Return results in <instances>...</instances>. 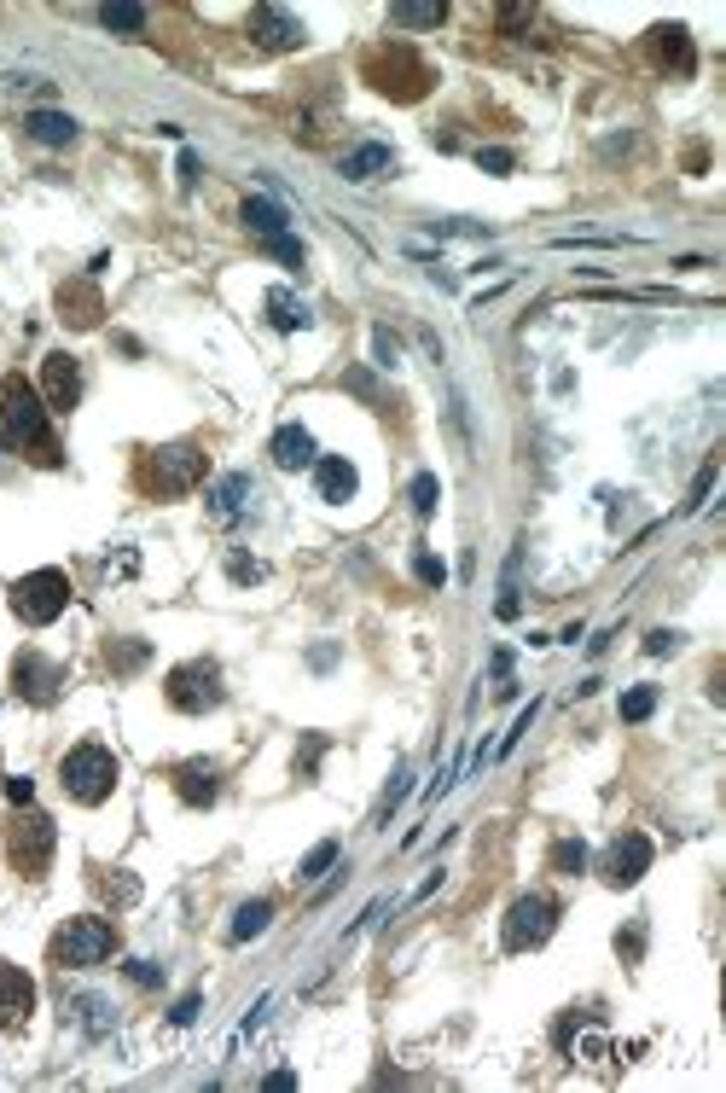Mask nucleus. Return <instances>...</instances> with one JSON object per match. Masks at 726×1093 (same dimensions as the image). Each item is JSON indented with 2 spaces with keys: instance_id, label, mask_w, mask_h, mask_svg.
Listing matches in <instances>:
<instances>
[{
  "instance_id": "obj_1",
  "label": "nucleus",
  "mask_w": 726,
  "mask_h": 1093,
  "mask_svg": "<svg viewBox=\"0 0 726 1093\" xmlns=\"http://www.w3.org/2000/svg\"><path fill=\"white\" fill-rule=\"evenodd\" d=\"M0 436L12 448L36 454L41 465H59V443H53V425H47V401L29 390V378H0Z\"/></svg>"
},
{
  "instance_id": "obj_2",
  "label": "nucleus",
  "mask_w": 726,
  "mask_h": 1093,
  "mask_svg": "<svg viewBox=\"0 0 726 1093\" xmlns=\"http://www.w3.org/2000/svg\"><path fill=\"white\" fill-rule=\"evenodd\" d=\"M64 605H71V576L64 570H29V576L12 582V611L29 629H47L53 617H64Z\"/></svg>"
},
{
  "instance_id": "obj_3",
  "label": "nucleus",
  "mask_w": 726,
  "mask_h": 1093,
  "mask_svg": "<svg viewBox=\"0 0 726 1093\" xmlns=\"http://www.w3.org/2000/svg\"><path fill=\"white\" fill-rule=\"evenodd\" d=\"M204 472H210V460L198 443H168L146 460V489L151 495H187L204 483Z\"/></svg>"
},
{
  "instance_id": "obj_4",
  "label": "nucleus",
  "mask_w": 726,
  "mask_h": 1093,
  "mask_svg": "<svg viewBox=\"0 0 726 1093\" xmlns=\"http://www.w3.org/2000/svg\"><path fill=\"white\" fill-rule=\"evenodd\" d=\"M64 792H71L76 803H105L111 797V785H116V756L105 750V745H76L71 756H64Z\"/></svg>"
},
{
  "instance_id": "obj_5",
  "label": "nucleus",
  "mask_w": 726,
  "mask_h": 1093,
  "mask_svg": "<svg viewBox=\"0 0 726 1093\" xmlns=\"http://www.w3.org/2000/svg\"><path fill=\"white\" fill-rule=\"evenodd\" d=\"M552 931H559V902L529 890V896L512 902V914L500 924V943H505V954H523V948H540Z\"/></svg>"
},
{
  "instance_id": "obj_6",
  "label": "nucleus",
  "mask_w": 726,
  "mask_h": 1093,
  "mask_svg": "<svg viewBox=\"0 0 726 1093\" xmlns=\"http://www.w3.org/2000/svg\"><path fill=\"white\" fill-rule=\"evenodd\" d=\"M163 698L175 704L180 716H204V710H215V704H222V669H215L210 658H198V663H180V669H168V686H163Z\"/></svg>"
},
{
  "instance_id": "obj_7",
  "label": "nucleus",
  "mask_w": 726,
  "mask_h": 1093,
  "mask_svg": "<svg viewBox=\"0 0 726 1093\" xmlns=\"http://www.w3.org/2000/svg\"><path fill=\"white\" fill-rule=\"evenodd\" d=\"M116 954V931L111 919H71L53 936V960L59 966H105Z\"/></svg>"
},
{
  "instance_id": "obj_8",
  "label": "nucleus",
  "mask_w": 726,
  "mask_h": 1093,
  "mask_svg": "<svg viewBox=\"0 0 726 1093\" xmlns=\"http://www.w3.org/2000/svg\"><path fill=\"white\" fill-rule=\"evenodd\" d=\"M7 849H12V867H18L24 879H41L47 861H53V820L36 815V809L18 815L12 832H7Z\"/></svg>"
},
{
  "instance_id": "obj_9",
  "label": "nucleus",
  "mask_w": 726,
  "mask_h": 1093,
  "mask_svg": "<svg viewBox=\"0 0 726 1093\" xmlns=\"http://www.w3.org/2000/svg\"><path fill=\"white\" fill-rule=\"evenodd\" d=\"M366 76H373V82H378V88L390 94V99H413V94H408V82H401V76H413L418 88H430L425 59H418V53H408V47H384V53H373V59H366Z\"/></svg>"
},
{
  "instance_id": "obj_10",
  "label": "nucleus",
  "mask_w": 726,
  "mask_h": 1093,
  "mask_svg": "<svg viewBox=\"0 0 726 1093\" xmlns=\"http://www.w3.org/2000/svg\"><path fill=\"white\" fill-rule=\"evenodd\" d=\"M64 686V669L53 658H41V651H18V663H12V693H18L24 704H53Z\"/></svg>"
},
{
  "instance_id": "obj_11",
  "label": "nucleus",
  "mask_w": 726,
  "mask_h": 1093,
  "mask_svg": "<svg viewBox=\"0 0 726 1093\" xmlns=\"http://www.w3.org/2000/svg\"><path fill=\"white\" fill-rule=\"evenodd\" d=\"M646 867H651V837H646V832L611 837V849H604V884L628 890V884L646 879Z\"/></svg>"
},
{
  "instance_id": "obj_12",
  "label": "nucleus",
  "mask_w": 726,
  "mask_h": 1093,
  "mask_svg": "<svg viewBox=\"0 0 726 1093\" xmlns=\"http://www.w3.org/2000/svg\"><path fill=\"white\" fill-rule=\"evenodd\" d=\"M204 500H210V518H215V524L233 530V524H245V518L256 512V483H250L245 472H227V477L210 483Z\"/></svg>"
},
{
  "instance_id": "obj_13",
  "label": "nucleus",
  "mask_w": 726,
  "mask_h": 1093,
  "mask_svg": "<svg viewBox=\"0 0 726 1093\" xmlns=\"http://www.w3.org/2000/svg\"><path fill=\"white\" fill-rule=\"evenodd\" d=\"M41 390H47V413H71L76 401H82V367H76V356L53 349V356L41 361Z\"/></svg>"
},
{
  "instance_id": "obj_14",
  "label": "nucleus",
  "mask_w": 726,
  "mask_h": 1093,
  "mask_svg": "<svg viewBox=\"0 0 726 1093\" xmlns=\"http://www.w3.org/2000/svg\"><path fill=\"white\" fill-rule=\"evenodd\" d=\"M314 489H320V500L343 507V500H354V489H361V477H354V465L343 460V454H320L314 460Z\"/></svg>"
},
{
  "instance_id": "obj_15",
  "label": "nucleus",
  "mask_w": 726,
  "mask_h": 1093,
  "mask_svg": "<svg viewBox=\"0 0 726 1093\" xmlns=\"http://www.w3.org/2000/svg\"><path fill=\"white\" fill-rule=\"evenodd\" d=\"M29 1013H36V983H29L18 966H0V1030L24 1023Z\"/></svg>"
},
{
  "instance_id": "obj_16",
  "label": "nucleus",
  "mask_w": 726,
  "mask_h": 1093,
  "mask_svg": "<svg viewBox=\"0 0 726 1093\" xmlns=\"http://www.w3.org/2000/svg\"><path fill=\"white\" fill-rule=\"evenodd\" d=\"M175 792H180V803H187V809H210V803L222 797V768H215V762H187V768H175Z\"/></svg>"
},
{
  "instance_id": "obj_17",
  "label": "nucleus",
  "mask_w": 726,
  "mask_h": 1093,
  "mask_svg": "<svg viewBox=\"0 0 726 1093\" xmlns=\"http://www.w3.org/2000/svg\"><path fill=\"white\" fill-rule=\"evenodd\" d=\"M250 36H256L262 47H274V53H285V47H302V24L291 18V12H279V7H256L250 12Z\"/></svg>"
},
{
  "instance_id": "obj_18",
  "label": "nucleus",
  "mask_w": 726,
  "mask_h": 1093,
  "mask_svg": "<svg viewBox=\"0 0 726 1093\" xmlns=\"http://www.w3.org/2000/svg\"><path fill=\"white\" fill-rule=\"evenodd\" d=\"M274 465L279 472H302V465H314L320 454H314V436H309V425H279L274 431Z\"/></svg>"
},
{
  "instance_id": "obj_19",
  "label": "nucleus",
  "mask_w": 726,
  "mask_h": 1093,
  "mask_svg": "<svg viewBox=\"0 0 726 1093\" xmlns=\"http://www.w3.org/2000/svg\"><path fill=\"white\" fill-rule=\"evenodd\" d=\"M24 134L36 146H71L76 140V116H64V111H29L24 116Z\"/></svg>"
},
{
  "instance_id": "obj_20",
  "label": "nucleus",
  "mask_w": 726,
  "mask_h": 1093,
  "mask_svg": "<svg viewBox=\"0 0 726 1093\" xmlns=\"http://www.w3.org/2000/svg\"><path fill=\"white\" fill-rule=\"evenodd\" d=\"M262 309H267V321H274L279 332H302V326L314 321V314H309V302H302L297 291H285V285H279V291H267V297H262Z\"/></svg>"
},
{
  "instance_id": "obj_21",
  "label": "nucleus",
  "mask_w": 726,
  "mask_h": 1093,
  "mask_svg": "<svg viewBox=\"0 0 726 1093\" xmlns=\"http://www.w3.org/2000/svg\"><path fill=\"white\" fill-rule=\"evenodd\" d=\"M651 41H656V53H663V64H668V71H691V64H698V53H691V36H686V29L680 24H656L651 29Z\"/></svg>"
},
{
  "instance_id": "obj_22",
  "label": "nucleus",
  "mask_w": 726,
  "mask_h": 1093,
  "mask_svg": "<svg viewBox=\"0 0 726 1093\" xmlns=\"http://www.w3.org/2000/svg\"><path fill=\"white\" fill-rule=\"evenodd\" d=\"M59 309H64V321H71V326H99V291H93V285L88 280H71V285H64V291H59Z\"/></svg>"
},
{
  "instance_id": "obj_23",
  "label": "nucleus",
  "mask_w": 726,
  "mask_h": 1093,
  "mask_svg": "<svg viewBox=\"0 0 726 1093\" xmlns=\"http://www.w3.org/2000/svg\"><path fill=\"white\" fill-rule=\"evenodd\" d=\"M390 163H396V151L390 146H354L349 151V158H343V181H373V175H384V170H390Z\"/></svg>"
},
{
  "instance_id": "obj_24",
  "label": "nucleus",
  "mask_w": 726,
  "mask_h": 1093,
  "mask_svg": "<svg viewBox=\"0 0 726 1093\" xmlns=\"http://www.w3.org/2000/svg\"><path fill=\"white\" fill-rule=\"evenodd\" d=\"M267 924H274V902H245L239 907V914H233V924H227V936H233V943H250V936H262L267 931Z\"/></svg>"
},
{
  "instance_id": "obj_25",
  "label": "nucleus",
  "mask_w": 726,
  "mask_h": 1093,
  "mask_svg": "<svg viewBox=\"0 0 726 1093\" xmlns=\"http://www.w3.org/2000/svg\"><path fill=\"white\" fill-rule=\"evenodd\" d=\"M245 227L256 233V239H274V233H285V210L274 204V198H245Z\"/></svg>"
},
{
  "instance_id": "obj_26",
  "label": "nucleus",
  "mask_w": 726,
  "mask_h": 1093,
  "mask_svg": "<svg viewBox=\"0 0 726 1093\" xmlns=\"http://www.w3.org/2000/svg\"><path fill=\"white\" fill-rule=\"evenodd\" d=\"M448 18V7H436V0H413V7H390V24H401V29H430V24H442Z\"/></svg>"
},
{
  "instance_id": "obj_27",
  "label": "nucleus",
  "mask_w": 726,
  "mask_h": 1093,
  "mask_svg": "<svg viewBox=\"0 0 726 1093\" xmlns=\"http://www.w3.org/2000/svg\"><path fill=\"white\" fill-rule=\"evenodd\" d=\"M76 1013H82V1030H88V1035H111V1030H116L111 1001H99V995H82V1001H76Z\"/></svg>"
},
{
  "instance_id": "obj_28",
  "label": "nucleus",
  "mask_w": 726,
  "mask_h": 1093,
  "mask_svg": "<svg viewBox=\"0 0 726 1093\" xmlns=\"http://www.w3.org/2000/svg\"><path fill=\"white\" fill-rule=\"evenodd\" d=\"M337 855H343V849H337V837H326V844H314L309 855H302L297 879H320V872H326V867H337Z\"/></svg>"
},
{
  "instance_id": "obj_29",
  "label": "nucleus",
  "mask_w": 726,
  "mask_h": 1093,
  "mask_svg": "<svg viewBox=\"0 0 726 1093\" xmlns=\"http://www.w3.org/2000/svg\"><path fill=\"white\" fill-rule=\"evenodd\" d=\"M408 500H413V512H418V518H430V512H436V500H442V483H436L430 472H418V477H413V489H408Z\"/></svg>"
},
{
  "instance_id": "obj_30",
  "label": "nucleus",
  "mask_w": 726,
  "mask_h": 1093,
  "mask_svg": "<svg viewBox=\"0 0 726 1093\" xmlns=\"http://www.w3.org/2000/svg\"><path fill=\"white\" fill-rule=\"evenodd\" d=\"M99 24L105 29H146V7H99Z\"/></svg>"
},
{
  "instance_id": "obj_31",
  "label": "nucleus",
  "mask_w": 726,
  "mask_h": 1093,
  "mask_svg": "<svg viewBox=\"0 0 726 1093\" xmlns=\"http://www.w3.org/2000/svg\"><path fill=\"white\" fill-rule=\"evenodd\" d=\"M151 658V646L146 641H123V646H111V669H116V675H134V669H140Z\"/></svg>"
},
{
  "instance_id": "obj_32",
  "label": "nucleus",
  "mask_w": 726,
  "mask_h": 1093,
  "mask_svg": "<svg viewBox=\"0 0 726 1093\" xmlns=\"http://www.w3.org/2000/svg\"><path fill=\"white\" fill-rule=\"evenodd\" d=\"M552 867H559V872H581L587 867V844H581V837H559V844H552Z\"/></svg>"
},
{
  "instance_id": "obj_33",
  "label": "nucleus",
  "mask_w": 726,
  "mask_h": 1093,
  "mask_svg": "<svg viewBox=\"0 0 726 1093\" xmlns=\"http://www.w3.org/2000/svg\"><path fill=\"white\" fill-rule=\"evenodd\" d=\"M656 710V693L651 686H634V693H622V721H646Z\"/></svg>"
},
{
  "instance_id": "obj_34",
  "label": "nucleus",
  "mask_w": 726,
  "mask_h": 1093,
  "mask_svg": "<svg viewBox=\"0 0 726 1093\" xmlns=\"http://www.w3.org/2000/svg\"><path fill=\"white\" fill-rule=\"evenodd\" d=\"M413 576L425 582V587H442L448 570H442V559H436V552H413Z\"/></svg>"
},
{
  "instance_id": "obj_35",
  "label": "nucleus",
  "mask_w": 726,
  "mask_h": 1093,
  "mask_svg": "<svg viewBox=\"0 0 726 1093\" xmlns=\"http://www.w3.org/2000/svg\"><path fill=\"white\" fill-rule=\"evenodd\" d=\"M408 792H413V773H408V768H396L390 792H384V803H378V820H390V815H396V803L408 797Z\"/></svg>"
},
{
  "instance_id": "obj_36",
  "label": "nucleus",
  "mask_w": 726,
  "mask_h": 1093,
  "mask_svg": "<svg viewBox=\"0 0 726 1093\" xmlns=\"http://www.w3.org/2000/svg\"><path fill=\"white\" fill-rule=\"evenodd\" d=\"M267 250H274V257L285 262V268H302V245L291 239V233H274V239H262Z\"/></svg>"
},
{
  "instance_id": "obj_37",
  "label": "nucleus",
  "mask_w": 726,
  "mask_h": 1093,
  "mask_svg": "<svg viewBox=\"0 0 726 1093\" xmlns=\"http://www.w3.org/2000/svg\"><path fill=\"white\" fill-rule=\"evenodd\" d=\"M430 233H442V239H488V227L477 222H430Z\"/></svg>"
},
{
  "instance_id": "obj_38",
  "label": "nucleus",
  "mask_w": 726,
  "mask_h": 1093,
  "mask_svg": "<svg viewBox=\"0 0 726 1093\" xmlns=\"http://www.w3.org/2000/svg\"><path fill=\"white\" fill-rule=\"evenodd\" d=\"M477 163H483L488 175H512V163H517V158H512V151H500V146H483V151H477Z\"/></svg>"
},
{
  "instance_id": "obj_39",
  "label": "nucleus",
  "mask_w": 726,
  "mask_h": 1093,
  "mask_svg": "<svg viewBox=\"0 0 726 1093\" xmlns=\"http://www.w3.org/2000/svg\"><path fill=\"white\" fill-rule=\"evenodd\" d=\"M123 971H128V978L140 983V989H158V983H163V966H151V960H128Z\"/></svg>"
},
{
  "instance_id": "obj_40",
  "label": "nucleus",
  "mask_w": 726,
  "mask_h": 1093,
  "mask_svg": "<svg viewBox=\"0 0 726 1093\" xmlns=\"http://www.w3.org/2000/svg\"><path fill=\"white\" fill-rule=\"evenodd\" d=\"M198 1006H204V995H180L175 1013H168V1023H175V1030H187V1023L198 1018Z\"/></svg>"
},
{
  "instance_id": "obj_41",
  "label": "nucleus",
  "mask_w": 726,
  "mask_h": 1093,
  "mask_svg": "<svg viewBox=\"0 0 726 1093\" xmlns=\"http://www.w3.org/2000/svg\"><path fill=\"white\" fill-rule=\"evenodd\" d=\"M227 570H233V582H262V576H267V570H262L256 559H245V552H233Z\"/></svg>"
},
{
  "instance_id": "obj_42",
  "label": "nucleus",
  "mask_w": 726,
  "mask_h": 1093,
  "mask_svg": "<svg viewBox=\"0 0 726 1093\" xmlns=\"http://www.w3.org/2000/svg\"><path fill=\"white\" fill-rule=\"evenodd\" d=\"M7 803H18V809H24V803H36V780L12 773V780H7Z\"/></svg>"
},
{
  "instance_id": "obj_43",
  "label": "nucleus",
  "mask_w": 726,
  "mask_h": 1093,
  "mask_svg": "<svg viewBox=\"0 0 726 1093\" xmlns=\"http://www.w3.org/2000/svg\"><path fill=\"white\" fill-rule=\"evenodd\" d=\"M535 716H540V704H529V710H523V716L512 721V733H505V745H500V756H505V750H512V745H517V738H523V733H529V721H535Z\"/></svg>"
},
{
  "instance_id": "obj_44",
  "label": "nucleus",
  "mask_w": 726,
  "mask_h": 1093,
  "mask_svg": "<svg viewBox=\"0 0 726 1093\" xmlns=\"http://www.w3.org/2000/svg\"><path fill=\"white\" fill-rule=\"evenodd\" d=\"M373 349H378V367H396V338H390V332H373Z\"/></svg>"
},
{
  "instance_id": "obj_45",
  "label": "nucleus",
  "mask_w": 726,
  "mask_h": 1093,
  "mask_svg": "<svg viewBox=\"0 0 726 1093\" xmlns=\"http://www.w3.org/2000/svg\"><path fill=\"white\" fill-rule=\"evenodd\" d=\"M646 651H651V658H663V651H674V629H656L651 641H646Z\"/></svg>"
},
{
  "instance_id": "obj_46",
  "label": "nucleus",
  "mask_w": 726,
  "mask_h": 1093,
  "mask_svg": "<svg viewBox=\"0 0 726 1093\" xmlns=\"http://www.w3.org/2000/svg\"><path fill=\"white\" fill-rule=\"evenodd\" d=\"M180 187H198V151H180Z\"/></svg>"
}]
</instances>
